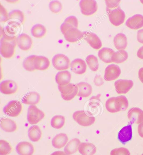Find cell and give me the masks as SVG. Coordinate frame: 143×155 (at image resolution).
<instances>
[{
  "label": "cell",
  "instance_id": "36",
  "mask_svg": "<svg viewBox=\"0 0 143 155\" xmlns=\"http://www.w3.org/2000/svg\"><path fill=\"white\" fill-rule=\"evenodd\" d=\"M65 123V118L62 115L55 116L51 119V126L56 129H60L62 128Z\"/></svg>",
  "mask_w": 143,
  "mask_h": 155
},
{
  "label": "cell",
  "instance_id": "52",
  "mask_svg": "<svg viewBox=\"0 0 143 155\" xmlns=\"http://www.w3.org/2000/svg\"><path fill=\"white\" fill-rule=\"evenodd\" d=\"M141 155H143V154H142Z\"/></svg>",
  "mask_w": 143,
  "mask_h": 155
},
{
  "label": "cell",
  "instance_id": "48",
  "mask_svg": "<svg viewBox=\"0 0 143 155\" xmlns=\"http://www.w3.org/2000/svg\"><path fill=\"white\" fill-rule=\"evenodd\" d=\"M137 55L138 58L143 60V46L138 49Z\"/></svg>",
  "mask_w": 143,
  "mask_h": 155
},
{
  "label": "cell",
  "instance_id": "28",
  "mask_svg": "<svg viewBox=\"0 0 143 155\" xmlns=\"http://www.w3.org/2000/svg\"><path fill=\"white\" fill-rule=\"evenodd\" d=\"M68 140V137L66 134H58L53 138L52 140V145L55 148L61 149L66 146Z\"/></svg>",
  "mask_w": 143,
  "mask_h": 155
},
{
  "label": "cell",
  "instance_id": "37",
  "mask_svg": "<svg viewBox=\"0 0 143 155\" xmlns=\"http://www.w3.org/2000/svg\"><path fill=\"white\" fill-rule=\"evenodd\" d=\"M86 62L89 68L94 72L97 71L99 68V64L98 58L95 55L91 54L87 57Z\"/></svg>",
  "mask_w": 143,
  "mask_h": 155
},
{
  "label": "cell",
  "instance_id": "27",
  "mask_svg": "<svg viewBox=\"0 0 143 155\" xmlns=\"http://www.w3.org/2000/svg\"><path fill=\"white\" fill-rule=\"evenodd\" d=\"M34 65L35 68L37 70L45 71L50 66V61L45 57L36 56L34 61Z\"/></svg>",
  "mask_w": 143,
  "mask_h": 155
},
{
  "label": "cell",
  "instance_id": "12",
  "mask_svg": "<svg viewBox=\"0 0 143 155\" xmlns=\"http://www.w3.org/2000/svg\"><path fill=\"white\" fill-rule=\"evenodd\" d=\"M121 74L120 67L117 65L111 64L107 66L105 69L104 79L106 81H112L119 77Z\"/></svg>",
  "mask_w": 143,
  "mask_h": 155
},
{
  "label": "cell",
  "instance_id": "9",
  "mask_svg": "<svg viewBox=\"0 0 143 155\" xmlns=\"http://www.w3.org/2000/svg\"><path fill=\"white\" fill-rule=\"evenodd\" d=\"M22 110V105L21 102L16 100H13L4 107L3 111L4 113L8 116L16 117L21 114Z\"/></svg>",
  "mask_w": 143,
  "mask_h": 155
},
{
  "label": "cell",
  "instance_id": "46",
  "mask_svg": "<svg viewBox=\"0 0 143 155\" xmlns=\"http://www.w3.org/2000/svg\"><path fill=\"white\" fill-rule=\"evenodd\" d=\"M137 39L138 42L143 44V29L138 30L137 32Z\"/></svg>",
  "mask_w": 143,
  "mask_h": 155
},
{
  "label": "cell",
  "instance_id": "15",
  "mask_svg": "<svg viewBox=\"0 0 143 155\" xmlns=\"http://www.w3.org/2000/svg\"><path fill=\"white\" fill-rule=\"evenodd\" d=\"M17 84L13 80L4 81L0 84V91L2 94L11 95L15 94L18 90Z\"/></svg>",
  "mask_w": 143,
  "mask_h": 155
},
{
  "label": "cell",
  "instance_id": "19",
  "mask_svg": "<svg viewBox=\"0 0 143 155\" xmlns=\"http://www.w3.org/2000/svg\"><path fill=\"white\" fill-rule=\"evenodd\" d=\"M16 150L19 155H32L35 152L34 147L29 142H21L16 146Z\"/></svg>",
  "mask_w": 143,
  "mask_h": 155
},
{
  "label": "cell",
  "instance_id": "44",
  "mask_svg": "<svg viewBox=\"0 0 143 155\" xmlns=\"http://www.w3.org/2000/svg\"><path fill=\"white\" fill-rule=\"evenodd\" d=\"M120 2L121 1H105L106 5L109 9L117 7Z\"/></svg>",
  "mask_w": 143,
  "mask_h": 155
},
{
  "label": "cell",
  "instance_id": "33",
  "mask_svg": "<svg viewBox=\"0 0 143 155\" xmlns=\"http://www.w3.org/2000/svg\"><path fill=\"white\" fill-rule=\"evenodd\" d=\"M47 30L45 27L41 24H38L33 26L32 35L35 38H41L45 36Z\"/></svg>",
  "mask_w": 143,
  "mask_h": 155
},
{
  "label": "cell",
  "instance_id": "4",
  "mask_svg": "<svg viewBox=\"0 0 143 155\" xmlns=\"http://www.w3.org/2000/svg\"><path fill=\"white\" fill-rule=\"evenodd\" d=\"M73 118L80 125L84 127L90 126L95 121V118L89 115L84 110L74 112L73 114Z\"/></svg>",
  "mask_w": 143,
  "mask_h": 155
},
{
  "label": "cell",
  "instance_id": "17",
  "mask_svg": "<svg viewBox=\"0 0 143 155\" xmlns=\"http://www.w3.org/2000/svg\"><path fill=\"white\" fill-rule=\"evenodd\" d=\"M128 117L133 124H139L143 122V111L139 108H132L128 112Z\"/></svg>",
  "mask_w": 143,
  "mask_h": 155
},
{
  "label": "cell",
  "instance_id": "31",
  "mask_svg": "<svg viewBox=\"0 0 143 155\" xmlns=\"http://www.w3.org/2000/svg\"><path fill=\"white\" fill-rule=\"evenodd\" d=\"M114 44L117 50H124L127 46V39L126 36L121 33L118 34L114 37Z\"/></svg>",
  "mask_w": 143,
  "mask_h": 155
},
{
  "label": "cell",
  "instance_id": "39",
  "mask_svg": "<svg viewBox=\"0 0 143 155\" xmlns=\"http://www.w3.org/2000/svg\"><path fill=\"white\" fill-rule=\"evenodd\" d=\"M12 151V147L9 143L5 140H0V155L9 154Z\"/></svg>",
  "mask_w": 143,
  "mask_h": 155
},
{
  "label": "cell",
  "instance_id": "47",
  "mask_svg": "<svg viewBox=\"0 0 143 155\" xmlns=\"http://www.w3.org/2000/svg\"><path fill=\"white\" fill-rule=\"evenodd\" d=\"M138 132L139 136L143 138V122L138 124Z\"/></svg>",
  "mask_w": 143,
  "mask_h": 155
},
{
  "label": "cell",
  "instance_id": "35",
  "mask_svg": "<svg viewBox=\"0 0 143 155\" xmlns=\"http://www.w3.org/2000/svg\"><path fill=\"white\" fill-rule=\"evenodd\" d=\"M9 20H14V21L18 22L23 24L25 21V15L22 11L19 10H14L8 14Z\"/></svg>",
  "mask_w": 143,
  "mask_h": 155
},
{
  "label": "cell",
  "instance_id": "29",
  "mask_svg": "<svg viewBox=\"0 0 143 155\" xmlns=\"http://www.w3.org/2000/svg\"><path fill=\"white\" fill-rule=\"evenodd\" d=\"M80 140L78 138H74L68 143L64 149V152L67 155H72L78 151L80 144Z\"/></svg>",
  "mask_w": 143,
  "mask_h": 155
},
{
  "label": "cell",
  "instance_id": "24",
  "mask_svg": "<svg viewBox=\"0 0 143 155\" xmlns=\"http://www.w3.org/2000/svg\"><path fill=\"white\" fill-rule=\"evenodd\" d=\"M0 125L1 128L7 133H12L17 129V125L15 121L8 118H1Z\"/></svg>",
  "mask_w": 143,
  "mask_h": 155
},
{
  "label": "cell",
  "instance_id": "25",
  "mask_svg": "<svg viewBox=\"0 0 143 155\" xmlns=\"http://www.w3.org/2000/svg\"><path fill=\"white\" fill-rule=\"evenodd\" d=\"M82 155H94L97 152V148L93 144L90 143H81L78 149Z\"/></svg>",
  "mask_w": 143,
  "mask_h": 155
},
{
  "label": "cell",
  "instance_id": "40",
  "mask_svg": "<svg viewBox=\"0 0 143 155\" xmlns=\"http://www.w3.org/2000/svg\"><path fill=\"white\" fill-rule=\"evenodd\" d=\"M49 8L52 12L58 14L62 11L63 8L62 3L58 1H53L49 4Z\"/></svg>",
  "mask_w": 143,
  "mask_h": 155
},
{
  "label": "cell",
  "instance_id": "45",
  "mask_svg": "<svg viewBox=\"0 0 143 155\" xmlns=\"http://www.w3.org/2000/svg\"><path fill=\"white\" fill-rule=\"evenodd\" d=\"M94 82L95 85L98 87L101 86L104 84L103 79L100 75H96L95 78Z\"/></svg>",
  "mask_w": 143,
  "mask_h": 155
},
{
  "label": "cell",
  "instance_id": "14",
  "mask_svg": "<svg viewBox=\"0 0 143 155\" xmlns=\"http://www.w3.org/2000/svg\"><path fill=\"white\" fill-rule=\"evenodd\" d=\"M21 24L18 22L11 21L4 28V31L8 36L17 37L21 30Z\"/></svg>",
  "mask_w": 143,
  "mask_h": 155
},
{
  "label": "cell",
  "instance_id": "22",
  "mask_svg": "<svg viewBox=\"0 0 143 155\" xmlns=\"http://www.w3.org/2000/svg\"><path fill=\"white\" fill-rule=\"evenodd\" d=\"M132 128L131 125L124 127L118 134V138L122 143H127L132 137Z\"/></svg>",
  "mask_w": 143,
  "mask_h": 155
},
{
  "label": "cell",
  "instance_id": "49",
  "mask_svg": "<svg viewBox=\"0 0 143 155\" xmlns=\"http://www.w3.org/2000/svg\"><path fill=\"white\" fill-rule=\"evenodd\" d=\"M138 77L140 81L143 84V68L140 69L138 71Z\"/></svg>",
  "mask_w": 143,
  "mask_h": 155
},
{
  "label": "cell",
  "instance_id": "1",
  "mask_svg": "<svg viewBox=\"0 0 143 155\" xmlns=\"http://www.w3.org/2000/svg\"><path fill=\"white\" fill-rule=\"evenodd\" d=\"M1 54L5 58H10L15 54V48L17 44V37L8 36L4 33V28L1 27Z\"/></svg>",
  "mask_w": 143,
  "mask_h": 155
},
{
  "label": "cell",
  "instance_id": "2",
  "mask_svg": "<svg viewBox=\"0 0 143 155\" xmlns=\"http://www.w3.org/2000/svg\"><path fill=\"white\" fill-rule=\"evenodd\" d=\"M128 104L127 98L122 95L109 98L106 102L105 107L108 112L114 113L125 111L128 108Z\"/></svg>",
  "mask_w": 143,
  "mask_h": 155
},
{
  "label": "cell",
  "instance_id": "6",
  "mask_svg": "<svg viewBox=\"0 0 143 155\" xmlns=\"http://www.w3.org/2000/svg\"><path fill=\"white\" fill-rule=\"evenodd\" d=\"M45 116L43 112L35 105H31L28 108L27 120L29 124H35L39 123Z\"/></svg>",
  "mask_w": 143,
  "mask_h": 155
},
{
  "label": "cell",
  "instance_id": "51",
  "mask_svg": "<svg viewBox=\"0 0 143 155\" xmlns=\"http://www.w3.org/2000/svg\"><path fill=\"white\" fill-rule=\"evenodd\" d=\"M142 4H143V1H140Z\"/></svg>",
  "mask_w": 143,
  "mask_h": 155
},
{
  "label": "cell",
  "instance_id": "7",
  "mask_svg": "<svg viewBox=\"0 0 143 155\" xmlns=\"http://www.w3.org/2000/svg\"><path fill=\"white\" fill-rule=\"evenodd\" d=\"M53 67L57 70L64 71L70 67V60L64 54H58L55 55L52 59Z\"/></svg>",
  "mask_w": 143,
  "mask_h": 155
},
{
  "label": "cell",
  "instance_id": "11",
  "mask_svg": "<svg viewBox=\"0 0 143 155\" xmlns=\"http://www.w3.org/2000/svg\"><path fill=\"white\" fill-rule=\"evenodd\" d=\"M133 86L134 82L130 80L120 79L115 83V90L119 94L127 93Z\"/></svg>",
  "mask_w": 143,
  "mask_h": 155
},
{
  "label": "cell",
  "instance_id": "34",
  "mask_svg": "<svg viewBox=\"0 0 143 155\" xmlns=\"http://www.w3.org/2000/svg\"><path fill=\"white\" fill-rule=\"evenodd\" d=\"M128 58V54L124 50H120L115 52L112 57V62L121 63L125 62Z\"/></svg>",
  "mask_w": 143,
  "mask_h": 155
},
{
  "label": "cell",
  "instance_id": "23",
  "mask_svg": "<svg viewBox=\"0 0 143 155\" xmlns=\"http://www.w3.org/2000/svg\"><path fill=\"white\" fill-rule=\"evenodd\" d=\"M40 99L41 97L38 93L30 92L24 96L22 102L26 104L35 105L40 102Z\"/></svg>",
  "mask_w": 143,
  "mask_h": 155
},
{
  "label": "cell",
  "instance_id": "30",
  "mask_svg": "<svg viewBox=\"0 0 143 155\" xmlns=\"http://www.w3.org/2000/svg\"><path fill=\"white\" fill-rule=\"evenodd\" d=\"M115 51L109 48H104L100 49L98 52V57L100 60L105 63H112V57Z\"/></svg>",
  "mask_w": 143,
  "mask_h": 155
},
{
  "label": "cell",
  "instance_id": "21",
  "mask_svg": "<svg viewBox=\"0 0 143 155\" xmlns=\"http://www.w3.org/2000/svg\"><path fill=\"white\" fill-rule=\"evenodd\" d=\"M72 79V75L67 71L59 72L55 76V81L58 86H65L68 84Z\"/></svg>",
  "mask_w": 143,
  "mask_h": 155
},
{
  "label": "cell",
  "instance_id": "13",
  "mask_svg": "<svg viewBox=\"0 0 143 155\" xmlns=\"http://www.w3.org/2000/svg\"><path fill=\"white\" fill-rule=\"evenodd\" d=\"M83 33V38L93 48L99 50L102 46V43L100 38L94 33L85 31Z\"/></svg>",
  "mask_w": 143,
  "mask_h": 155
},
{
  "label": "cell",
  "instance_id": "10",
  "mask_svg": "<svg viewBox=\"0 0 143 155\" xmlns=\"http://www.w3.org/2000/svg\"><path fill=\"white\" fill-rule=\"evenodd\" d=\"M79 6L82 14L85 16H89L94 15L98 10V4L95 1H81Z\"/></svg>",
  "mask_w": 143,
  "mask_h": 155
},
{
  "label": "cell",
  "instance_id": "41",
  "mask_svg": "<svg viewBox=\"0 0 143 155\" xmlns=\"http://www.w3.org/2000/svg\"><path fill=\"white\" fill-rule=\"evenodd\" d=\"M9 20V16L5 8L0 4V21L1 22H5Z\"/></svg>",
  "mask_w": 143,
  "mask_h": 155
},
{
  "label": "cell",
  "instance_id": "5",
  "mask_svg": "<svg viewBox=\"0 0 143 155\" xmlns=\"http://www.w3.org/2000/svg\"><path fill=\"white\" fill-rule=\"evenodd\" d=\"M59 90L62 98L65 101H70L74 99L78 92L77 85L69 84L65 86H58Z\"/></svg>",
  "mask_w": 143,
  "mask_h": 155
},
{
  "label": "cell",
  "instance_id": "16",
  "mask_svg": "<svg viewBox=\"0 0 143 155\" xmlns=\"http://www.w3.org/2000/svg\"><path fill=\"white\" fill-rule=\"evenodd\" d=\"M32 44V40L31 37L26 34H21L17 37V44L22 51H29L31 48Z\"/></svg>",
  "mask_w": 143,
  "mask_h": 155
},
{
  "label": "cell",
  "instance_id": "43",
  "mask_svg": "<svg viewBox=\"0 0 143 155\" xmlns=\"http://www.w3.org/2000/svg\"><path fill=\"white\" fill-rule=\"evenodd\" d=\"M64 22L72 27L78 28V22L76 16H68L65 19Z\"/></svg>",
  "mask_w": 143,
  "mask_h": 155
},
{
  "label": "cell",
  "instance_id": "3",
  "mask_svg": "<svg viewBox=\"0 0 143 155\" xmlns=\"http://www.w3.org/2000/svg\"><path fill=\"white\" fill-rule=\"evenodd\" d=\"M60 29L65 40L68 42H76L83 38V33L78 30V28L72 27L65 23L62 24Z\"/></svg>",
  "mask_w": 143,
  "mask_h": 155
},
{
  "label": "cell",
  "instance_id": "42",
  "mask_svg": "<svg viewBox=\"0 0 143 155\" xmlns=\"http://www.w3.org/2000/svg\"><path fill=\"white\" fill-rule=\"evenodd\" d=\"M111 155H131V153L127 148H120L111 150Z\"/></svg>",
  "mask_w": 143,
  "mask_h": 155
},
{
  "label": "cell",
  "instance_id": "20",
  "mask_svg": "<svg viewBox=\"0 0 143 155\" xmlns=\"http://www.w3.org/2000/svg\"><path fill=\"white\" fill-rule=\"evenodd\" d=\"M126 25L132 29H138L143 27V16L136 15L128 18L126 21Z\"/></svg>",
  "mask_w": 143,
  "mask_h": 155
},
{
  "label": "cell",
  "instance_id": "8",
  "mask_svg": "<svg viewBox=\"0 0 143 155\" xmlns=\"http://www.w3.org/2000/svg\"><path fill=\"white\" fill-rule=\"evenodd\" d=\"M109 20L113 25L119 26L124 23L125 18V13L120 7L111 10L109 9Z\"/></svg>",
  "mask_w": 143,
  "mask_h": 155
},
{
  "label": "cell",
  "instance_id": "32",
  "mask_svg": "<svg viewBox=\"0 0 143 155\" xmlns=\"http://www.w3.org/2000/svg\"><path fill=\"white\" fill-rule=\"evenodd\" d=\"M42 131L37 125H33L29 128L28 136L29 139L34 142H37L40 140L42 137Z\"/></svg>",
  "mask_w": 143,
  "mask_h": 155
},
{
  "label": "cell",
  "instance_id": "26",
  "mask_svg": "<svg viewBox=\"0 0 143 155\" xmlns=\"http://www.w3.org/2000/svg\"><path fill=\"white\" fill-rule=\"evenodd\" d=\"M78 88L77 96L81 97H88L91 95L92 92V88L88 83L82 82L77 85Z\"/></svg>",
  "mask_w": 143,
  "mask_h": 155
},
{
  "label": "cell",
  "instance_id": "50",
  "mask_svg": "<svg viewBox=\"0 0 143 155\" xmlns=\"http://www.w3.org/2000/svg\"><path fill=\"white\" fill-rule=\"evenodd\" d=\"M51 155H67L65 154L64 151H57L54 152L53 153L51 154Z\"/></svg>",
  "mask_w": 143,
  "mask_h": 155
},
{
  "label": "cell",
  "instance_id": "18",
  "mask_svg": "<svg viewBox=\"0 0 143 155\" xmlns=\"http://www.w3.org/2000/svg\"><path fill=\"white\" fill-rule=\"evenodd\" d=\"M72 71L78 75H82L86 72L87 65L83 60L77 58L73 60L70 65Z\"/></svg>",
  "mask_w": 143,
  "mask_h": 155
},
{
  "label": "cell",
  "instance_id": "38",
  "mask_svg": "<svg viewBox=\"0 0 143 155\" xmlns=\"http://www.w3.org/2000/svg\"><path fill=\"white\" fill-rule=\"evenodd\" d=\"M36 55H32L25 59L23 63V66L26 71L29 72L36 70L34 65V61Z\"/></svg>",
  "mask_w": 143,
  "mask_h": 155
}]
</instances>
